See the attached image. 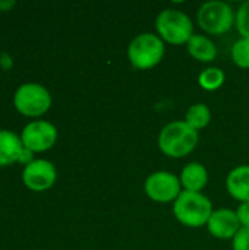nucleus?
<instances>
[{"mask_svg":"<svg viewBox=\"0 0 249 250\" xmlns=\"http://www.w3.org/2000/svg\"><path fill=\"white\" fill-rule=\"evenodd\" d=\"M200 132L192 129L185 120L167 123L158 133V149L170 158H185L197 148Z\"/></svg>","mask_w":249,"mask_h":250,"instance_id":"f257e3e1","label":"nucleus"},{"mask_svg":"<svg viewBox=\"0 0 249 250\" xmlns=\"http://www.w3.org/2000/svg\"><path fill=\"white\" fill-rule=\"evenodd\" d=\"M213 204L203 192L182 190L178 199L173 202V215L185 227L201 229L207 227V223L213 214Z\"/></svg>","mask_w":249,"mask_h":250,"instance_id":"f03ea898","label":"nucleus"},{"mask_svg":"<svg viewBox=\"0 0 249 250\" xmlns=\"http://www.w3.org/2000/svg\"><path fill=\"white\" fill-rule=\"evenodd\" d=\"M128 60L138 70H148L160 64L166 56V42L154 32H142L128 45Z\"/></svg>","mask_w":249,"mask_h":250,"instance_id":"7ed1b4c3","label":"nucleus"},{"mask_svg":"<svg viewBox=\"0 0 249 250\" xmlns=\"http://www.w3.org/2000/svg\"><path fill=\"white\" fill-rule=\"evenodd\" d=\"M156 34L167 44L186 45L194 35V23L183 10L167 7L156 18Z\"/></svg>","mask_w":249,"mask_h":250,"instance_id":"20e7f679","label":"nucleus"},{"mask_svg":"<svg viewBox=\"0 0 249 250\" xmlns=\"http://www.w3.org/2000/svg\"><path fill=\"white\" fill-rule=\"evenodd\" d=\"M236 12L223 0H210L200 6L197 22L200 28L210 35H222L229 32L235 25Z\"/></svg>","mask_w":249,"mask_h":250,"instance_id":"39448f33","label":"nucleus"},{"mask_svg":"<svg viewBox=\"0 0 249 250\" xmlns=\"http://www.w3.org/2000/svg\"><path fill=\"white\" fill-rule=\"evenodd\" d=\"M50 91L35 82L22 83L13 95L15 108L26 117H40L51 107Z\"/></svg>","mask_w":249,"mask_h":250,"instance_id":"423d86ee","label":"nucleus"},{"mask_svg":"<svg viewBox=\"0 0 249 250\" xmlns=\"http://www.w3.org/2000/svg\"><path fill=\"white\" fill-rule=\"evenodd\" d=\"M182 190L183 189L179 176L166 170L151 173L144 183L145 195L157 204H173L182 193Z\"/></svg>","mask_w":249,"mask_h":250,"instance_id":"0eeeda50","label":"nucleus"},{"mask_svg":"<svg viewBox=\"0 0 249 250\" xmlns=\"http://www.w3.org/2000/svg\"><path fill=\"white\" fill-rule=\"evenodd\" d=\"M22 145L32 152H44L57 141V129L47 120L29 122L21 133Z\"/></svg>","mask_w":249,"mask_h":250,"instance_id":"6e6552de","label":"nucleus"},{"mask_svg":"<svg viewBox=\"0 0 249 250\" xmlns=\"http://www.w3.org/2000/svg\"><path fill=\"white\" fill-rule=\"evenodd\" d=\"M57 179V171L53 163L48 160H34L23 167L22 182L32 192H44L53 188Z\"/></svg>","mask_w":249,"mask_h":250,"instance_id":"1a4fd4ad","label":"nucleus"},{"mask_svg":"<svg viewBox=\"0 0 249 250\" xmlns=\"http://www.w3.org/2000/svg\"><path fill=\"white\" fill-rule=\"evenodd\" d=\"M241 229L236 211L230 208L214 209L207 223L208 233L219 240H232Z\"/></svg>","mask_w":249,"mask_h":250,"instance_id":"9d476101","label":"nucleus"},{"mask_svg":"<svg viewBox=\"0 0 249 250\" xmlns=\"http://www.w3.org/2000/svg\"><path fill=\"white\" fill-rule=\"evenodd\" d=\"M227 193L239 204L249 202V164L232 168L226 177Z\"/></svg>","mask_w":249,"mask_h":250,"instance_id":"9b49d317","label":"nucleus"},{"mask_svg":"<svg viewBox=\"0 0 249 250\" xmlns=\"http://www.w3.org/2000/svg\"><path fill=\"white\" fill-rule=\"evenodd\" d=\"M179 180L183 190L203 192L208 183V170L205 168L204 164L198 161H192L182 168L179 174Z\"/></svg>","mask_w":249,"mask_h":250,"instance_id":"f8f14e48","label":"nucleus"},{"mask_svg":"<svg viewBox=\"0 0 249 250\" xmlns=\"http://www.w3.org/2000/svg\"><path fill=\"white\" fill-rule=\"evenodd\" d=\"M186 50L192 59L201 63H211L217 57V45L210 37L203 34H194L186 42Z\"/></svg>","mask_w":249,"mask_h":250,"instance_id":"ddd939ff","label":"nucleus"},{"mask_svg":"<svg viewBox=\"0 0 249 250\" xmlns=\"http://www.w3.org/2000/svg\"><path fill=\"white\" fill-rule=\"evenodd\" d=\"M22 149L23 145L21 136L12 130H0V167L18 163Z\"/></svg>","mask_w":249,"mask_h":250,"instance_id":"4468645a","label":"nucleus"},{"mask_svg":"<svg viewBox=\"0 0 249 250\" xmlns=\"http://www.w3.org/2000/svg\"><path fill=\"white\" fill-rule=\"evenodd\" d=\"M183 120L192 129L200 132V130L205 129L210 125V122H211V110L204 103H195L186 110V114H185Z\"/></svg>","mask_w":249,"mask_h":250,"instance_id":"2eb2a0df","label":"nucleus"},{"mask_svg":"<svg viewBox=\"0 0 249 250\" xmlns=\"http://www.w3.org/2000/svg\"><path fill=\"white\" fill-rule=\"evenodd\" d=\"M226 81V73L220 67L216 66H208L201 73L198 75V83L203 89L205 91H216L225 85Z\"/></svg>","mask_w":249,"mask_h":250,"instance_id":"dca6fc26","label":"nucleus"},{"mask_svg":"<svg viewBox=\"0 0 249 250\" xmlns=\"http://www.w3.org/2000/svg\"><path fill=\"white\" fill-rule=\"evenodd\" d=\"M230 59L238 67L249 69V38H239L233 42Z\"/></svg>","mask_w":249,"mask_h":250,"instance_id":"f3484780","label":"nucleus"},{"mask_svg":"<svg viewBox=\"0 0 249 250\" xmlns=\"http://www.w3.org/2000/svg\"><path fill=\"white\" fill-rule=\"evenodd\" d=\"M235 26L239 32L241 38H249V0L244 1L238 10L235 18Z\"/></svg>","mask_w":249,"mask_h":250,"instance_id":"a211bd4d","label":"nucleus"},{"mask_svg":"<svg viewBox=\"0 0 249 250\" xmlns=\"http://www.w3.org/2000/svg\"><path fill=\"white\" fill-rule=\"evenodd\" d=\"M233 250H249V229H241L232 239Z\"/></svg>","mask_w":249,"mask_h":250,"instance_id":"6ab92c4d","label":"nucleus"},{"mask_svg":"<svg viewBox=\"0 0 249 250\" xmlns=\"http://www.w3.org/2000/svg\"><path fill=\"white\" fill-rule=\"evenodd\" d=\"M236 217L239 220V224L242 229H249V202L239 204V207L235 209Z\"/></svg>","mask_w":249,"mask_h":250,"instance_id":"aec40b11","label":"nucleus"},{"mask_svg":"<svg viewBox=\"0 0 249 250\" xmlns=\"http://www.w3.org/2000/svg\"><path fill=\"white\" fill-rule=\"evenodd\" d=\"M32 161H34V152L29 151V149H26V148L23 146V149H22V152H21V155H19V158H18V163H19V164H23V166H28V164L32 163Z\"/></svg>","mask_w":249,"mask_h":250,"instance_id":"412c9836","label":"nucleus"},{"mask_svg":"<svg viewBox=\"0 0 249 250\" xmlns=\"http://www.w3.org/2000/svg\"><path fill=\"white\" fill-rule=\"evenodd\" d=\"M15 4H16V1H13V0H0V10L1 12H9L12 7H15Z\"/></svg>","mask_w":249,"mask_h":250,"instance_id":"4be33fe9","label":"nucleus"}]
</instances>
